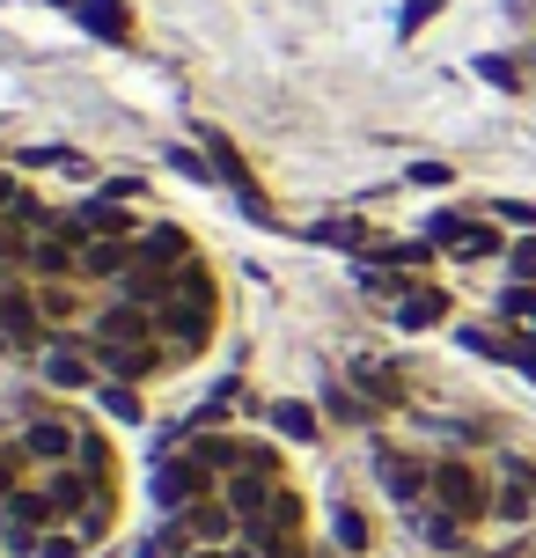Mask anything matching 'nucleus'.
Wrapping results in <instances>:
<instances>
[{"label": "nucleus", "mask_w": 536, "mask_h": 558, "mask_svg": "<svg viewBox=\"0 0 536 558\" xmlns=\"http://www.w3.org/2000/svg\"><path fill=\"white\" fill-rule=\"evenodd\" d=\"M214 493H221V471H206L192 448H170V456L155 463V507H162V514H184V507L214 500Z\"/></svg>", "instance_id": "nucleus-1"}, {"label": "nucleus", "mask_w": 536, "mask_h": 558, "mask_svg": "<svg viewBox=\"0 0 536 558\" xmlns=\"http://www.w3.org/2000/svg\"><path fill=\"white\" fill-rule=\"evenodd\" d=\"M82 434H88V426H74V418L37 412V418L23 426V441H15V448H23L29 463H45V471H59V463H74V456H82Z\"/></svg>", "instance_id": "nucleus-2"}, {"label": "nucleus", "mask_w": 536, "mask_h": 558, "mask_svg": "<svg viewBox=\"0 0 536 558\" xmlns=\"http://www.w3.org/2000/svg\"><path fill=\"white\" fill-rule=\"evenodd\" d=\"M434 507H449V514H463V522L492 514V500H485V471H471V463H434Z\"/></svg>", "instance_id": "nucleus-3"}, {"label": "nucleus", "mask_w": 536, "mask_h": 558, "mask_svg": "<svg viewBox=\"0 0 536 558\" xmlns=\"http://www.w3.org/2000/svg\"><path fill=\"white\" fill-rule=\"evenodd\" d=\"M426 235L441 243V251H455V257H500L508 243H500V228L492 221H471V214H434L426 221Z\"/></svg>", "instance_id": "nucleus-4"}, {"label": "nucleus", "mask_w": 536, "mask_h": 558, "mask_svg": "<svg viewBox=\"0 0 536 558\" xmlns=\"http://www.w3.org/2000/svg\"><path fill=\"white\" fill-rule=\"evenodd\" d=\"M375 477H382V493L397 507H426L434 500V471L412 463V456H397V448H375Z\"/></svg>", "instance_id": "nucleus-5"}, {"label": "nucleus", "mask_w": 536, "mask_h": 558, "mask_svg": "<svg viewBox=\"0 0 536 558\" xmlns=\"http://www.w3.org/2000/svg\"><path fill=\"white\" fill-rule=\"evenodd\" d=\"M88 375H96V353H82L74 338H52L45 345V383L52 390H88Z\"/></svg>", "instance_id": "nucleus-6"}, {"label": "nucleus", "mask_w": 536, "mask_h": 558, "mask_svg": "<svg viewBox=\"0 0 536 558\" xmlns=\"http://www.w3.org/2000/svg\"><path fill=\"white\" fill-rule=\"evenodd\" d=\"M441 316H449V294H441V287H404V294H397V324H404V331H434Z\"/></svg>", "instance_id": "nucleus-7"}, {"label": "nucleus", "mask_w": 536, "mask_h": 558, "mask_svg": "<svg viewBox=\"0 0 536 558\" xmlns=\"http://www.w3.org/2000/svg\"><path fill=\"white\" fill-rule=\"evenodd\" d=\"M529 507H536V471L529 463H508V493L492 500V514L500 522H529Z\"/></svg>", "instance_id": "nucleus-8"}, {"label": "nucleus", "mask_w": 536, "mask_h": 558, "mask_svg": "<svg viewBox=\"0 0 536 558\" xmlns=\"http://www.w3.org/2000/svg\"><path fill=\"white\" fill-rule=\"evenodd\" d=\"M331 544H339V551H353V558H361L367 551V514H361V507H331Z\"/></svg>", "instance_id": "nucleus-9"}, {"label": "nucleus", "mask_w": 536, "mask_h": 558, "mask_svg": "<svg viewBox=\"0 0 536 558\" xmlns=\"http://www.w3.org/2000/svg\"><path fill=\"white\" fill-rule=\"evenodd\" d=\"M74 15H82L88 29H96V37H125V8H118V0H82V8H74Z\"/></svg>", "instance_id": "nucleus-10"}, {"label": "nucleus", "mask_w": 536, "mask_h": 558, "mask_svg": "<svg viewBox=\"0 0 536 558\" xmlns=\"http://www.w3.org/2000/svg\"><path fill=\"white\" fill-rule=\"evenodd\" d=\"M272 426H280L287 441H316V412H309V404H294V397L272 404Z\"/></svg>", "instance_id": "nucleus-11"}, {"label": "nucleus", "mask_w": 536, "mask_h": 558, "mask_svg": "<svg viewBox=\"0 0 536 558\" xmlns=\"http://www.w3.org/2000/svg\"><path fill=\"white\" fill-rule=\"evenodd\" d=\"M96 404H103V412L111 418H125V426H141V390H133V383H103V390H96Z\"/></svg>", "instance_id": "nucleus-12"}, {"label": "nucleus", "mask_w": 536, "mask_h": 558, "mask_svg": "<svg viewBox=\"0 0 536 558\" xmlns=\"http://www.w3.org/2000/svg\"><path fill=\"white\" fill-rule=\"evenodd\" d=\"M500 308H508V324H522V338L536 345V287H508V302H500Z\"/></svg>", "instance_id": "nucleus-13"}, {"label": "nucleus", "mask_w": 536, "mask_h": 558, "mask_svg": "<svg viewBox=\"0 0 536 558\" xmlns=\"http://www.w3.org/2000/svg\"><path fill=\"white\" fill-rule=\"evenodd\" d=\"M309 235H316V243H331V251H361V243H367L361 221H316Z\"/></svg>", "instance_id": "nucleus-14"}, {"label": "nucleus", "mask_w": 536, "mask_h": 558, "mask_svg": "<svg viewBox=\"0 0 536 558\" xmlns=\"http://www.w3.org/2000/svg\"><path fill=\"white\" fill-rule=\"evenodd\" d=\"M508 265H514V287H536V235H522V243H514Z\"/></svg>", "instance_id": "nucleus-15"}, {"label": "nucleus", "mask_w": 536, "mask_h": 558, "mask_svg": "<svg viewBox=\"0 0 536 558\" xmlns=\"http://www.w3.org/2000/svg\"><path fill=\"white\" fill-rule=\"evenodd\" d=\"M170 169H176V177H198V184H214V162H206V155H192V147H170Z\"/></svg>", "instance_id": "nucleus-16"}, {"label": "nucleus", "mask_w": 536, "mask_h": 558, "mask_svg": "<svg viewBox=\"0 0 536 558\" xmlns=\"http://www.w3.org/2000/svg\"><path fill=\"white\" fill-rule=\"evenodd\" d=\"M492 214H500V221H508V228H536V206H529V198H500Z\"/></svg>", "instance_id": "nucleus-17"}, {"label": "nucleus", "mask_w": 536, "mask_h": 558, "mask_svg": "<svg viewBox=\"0 0 536 558\" xmlns=\"http://www.w3.org/2000/svg\"><path fill=\"white\" fill-rule=\"evenodd\" d=\"M324 404H331V412H339V418H367V404H361V397H353V390H339V383L324 390Z\"/></svg>", "instance_id": "nucleus-18"}, {"label": "nucleus", "mask_w": 536, "mask_h": 558, "mask_svg": "<svg viewBox=\"0 0 536 558\" xmlns=\"http://www.w3.org/2000/svg\"><path fill=\"white\" fill-rule=\"evenodd\" d=\"M478 74H485L492 88H522V82H514V66H508V59H478Z\"/></svg>", "instance_id": "nucleus-19"}, {"label": "nucleus", "mask_w": 536, "mask_h": 558, "mask_svg": "<svg viewBox=\"0 0 536 558\" xmlns=\"http://www.w3.org/2000/svg\"><path fill=\"white\" fill-rule=\"evenodd\" d=\"M192 558H257V551H251V544H198Z\"/></svg>", "instance_id": "nucleus-20"}, {"label": "nucleus", "mask_w": 536, "mask_h": 558, "mask_svg": "<svg viewBox=\"0 0 536 558\" xmlns=\"http://www.w3.org/2000/svg\"><path fill=\"white\" fill-rule=\"evenodd\" d=\"M404 177H412V184H449V169H441V162H412Z\"/></svg>", "instance_id": "nucleus-21"}, {"label": "nucleus", "mask_w": 536, "mask_h": 558, "mask_svg": "<svg viewBox=\"0 0 536 558\" xmlns=\"http://www.w3.org/2000/svg\"><path fill=\"white\" fill-rule=\"evenodd\" d=\"M0 353H8V331H0Z\"/></svg>", "instance_id": "nucleus-22"}]
</instances>
